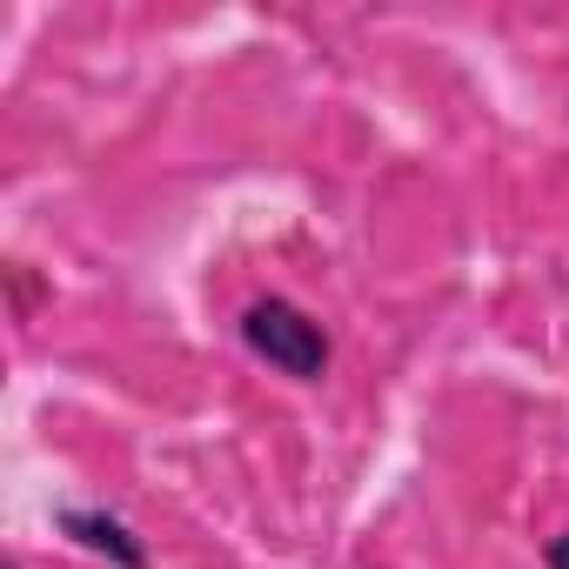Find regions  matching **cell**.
Segmentation results:
<instances>
[{
  "mask_svg": "<svg viewBox=\"0 0 569 569\" xmlns=\"http://www.w3.org/2000/svg\"><path fill=\"white\" fill-rule=\"evenodd\" d=\"M61 536H74L81 549L108 556L114 569H148V549H141V536H134L121 516H108V509H61Z\"/></svg>",
  "mask_w": 569,
  "mask_h": 569,
  "instance_id": "obj_2",
  "label": "cell"
},
{
  "mask_svg": "<svg viewBox=\"0 0 569 569\" xmlns=\"http://www.w3.org/2000/svg\"><path fill=\"white\" fill-rule=\"evenodd\" d=\"M241 342L268 369H281L289 382H322L329 376V336H322V322L302 316L296 302H281V296H261V302L241 309Z\"/></svg>",
  "mask_w": 569,
  "mask_h": 569,
  "instance_id": "obj_1",
  "label": "cell"
},
{
  "mask_svg": "<svg viewBox=\"0 0 569 569\" xmlns=\"http://www.w3.org/2000/svg\"><path fill=\"white\" fill-rule=\"evenodd\" d=\"M542 556H549V569H569V529H562V536H549V549H542Z\"/></svg>",
  "mask_w": 569,
  "mask_h": 569,
  "instance_id": "obj_3",
  "label": "cell"
}]
</instances>
